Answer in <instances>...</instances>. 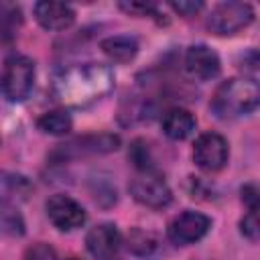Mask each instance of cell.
Masks as SVG:
<instances>
[{
    "label": "cell",
    "mask_w": 260,
    "mask_h": 260,
    "mask_svg": "<svg viewBox=\"0 0 260 260\" xmlns=\"http://www.w3.org/2000/svg\"><path fill=\"white\" fill-rule=\"evenodd\" d=\"M49 221L61 232H73L85 223V209L69 195L57 193L45 203Z\"/></svg>",
    "instance_id": "ba28073f"
},
{
    "label": "cell",
    "mask_w": 260,
    "mask_h": 260,
    "mask_svg": "<svg viewBox=\"0 0 260 260\" xmlns=\"http://www.w3.org/2000/svg\"><path fill=\"white\" fill-rule=\"evenodd\" d=\"M2 230L10 236H20L24 232V223L20 219V215L16 211H12L10 207L4 205V211H2Z\"/></svg>",
    "instance_id": "d6986e66"
},
{
    "label": "cell",
    "mask_w": 260,
    "mask_h": 260,
    "mask_svg": "<svg viewBox=\"0 0 260 260\" xmlns=\"http://www.w3.org/2000/svg\"><path fill=\"white\" fill-rule=\"evenodd\" d=\"M130 195L144 207L150 209H162L171 203L173 193L165 179L156 175L154 171H140L128 185Z\"/></svg>",
    "instance_id": "5b68a950"
},
{
    "label": "cell",
    "mask_w": 260,
    "mask_h": 260,
    "mask_svg": "<svg viewBox=\"0 0 260 260\" xmlns=\"http://www.w3.org/2000/svg\"><path fill=\"white\" fill-rule=\"evenodd\" d=\"M254 18L252 6L246 2H221L215 4L205 20L207 28L213 35L219 37H228V35H236L238 30L246 28Z\"/></svg>",
    "instance_id": "277c9868"
},
{
    "label": "cell",
    "mask_w": 260,
    "mask_h": 260,
    "mask_svg": "<svg viewBox=\"0 0 260 260\" xmlns=\"http://www.w3.org/2000/svg\"><path fill=\"white\" fill-rule=\"evenodd\" d=\"M120 144V138L116 134H100V136H85L77 138L69 144H61L57 154L69 158V156H81V154H98V152H112Z\"/></svg>",
    "instance_id": "7c38bea8"
},
{
    "label": "cell",
    "mask_w": 260,
    "mask_h": 260,
    "mask_svg": "<svg viewBox=\"0 0 260 260\" xmlns=\"http://www.w3.org/2000/svg\"><path fill=\"white\" fill-rule=\"evenodd\" d=\"M39 130H43L45 134H53V136H63L71 130L73 122L69 118L67 112L63 110H53V112H45L39 120H37Z\"/></svg>",
    "instance_id": "2e32d148"
},
{
    "label": "cell",
    "mask_w": 260,
    "mask_h": 260,
    "mask_svg": "<svg viewBox=\"0 0 260 260\" xmlns=\"http://www.w3.org/2000/svg\"><path fill=\"white\" fill-rule=\"evenodd\" d=\"M171 8L175 10V12H179V14H183V16H193V14H197L201 8H203V2H185V0H181V2H171Z\"/></svg>",
    "instance_id": "44dd1931"
},
{
    "label": "cell",
    "mask_w": 260,
    "mask_h": 260,
    "mask_svg": "<svg viewBox=\"0 0 260 260\" xmlns=\"http://www.w3.org/2000/svg\"><path fill=\"white\" fill-rule=\"evenodd\" d=\"M228 142L217 132H205L195 140L193 146V160L201 171L215 173L225 167L228 162Z\"/></svg>",
    "instance_id": "52a82bcc"
},
{
    "label": "cell",
    "mask_w": 260,
    "mask_h": 260,
    "mask_svg": "<svg viewBox=\"0 0 260 260\" xmlns=\"http://www.w3.org/2000/svg\"><path fill=\"white\" fill-rule=\"evenodd\" d=\"M26 260H53V250L43 246V244H37L35 248L28 250Z\"/></svg>",
    "instance_id": "7402d4cb"
},
{
    "label": "cell",
    "mask_w": 260,
    "mask_h": 260,
    "mask_svg": "<svg viewBox=\"0 0 260 260\" xmlns=\"http://www.w3.org/2000/svg\"><path fill=\"white\" fill-rule=\"evenodd\" d=\"M120 8L122 10H126V12H130V14H140V16H148V14H154V16H158V12H156V6L154 4H144V2H130V4H120Z\"/></svg>",
    "instance_id": "ffe728a7"
},
{
    "label": "cell",
    "mask_w": 260,
    "mask_h": 260,
    "mask_svg": "<svg viewBox=\"0 0 260 260\" xmlns=\"http://www.w3.org/2000/svg\"><path fill=\"white\" fill-rule=\"evenodd\" d=\"M32 10H35L37 22L47 30H65L75 20L73 8L69 4H65V2L43 0V2H37Z\"/></svg>",
    "instance_id": "8fae6325"
},
{
    "label": "cell",
    "mask_w": 260,
    "mask_h": 260,
    "mask_svg": "<svg viewBox=\"0 0 260 260\" xmlns=\"http://www.w3.org/2000/svg\"><path fill=\"white\" fill-rule=\"evenodd\" d=\"M114 87V73L104 63H79L61 69L53 79V95L69 108H83L102 100Z\"/></svg>",
    "instance_id": "6da1fadb"
},
{
    "label": "cell",
    "mask_w": 260,
    "mask_h": 260,
    "mask_svg": "<svg viewBox=\"0 0 260 260\" xmlns=\"http://www.w3.org/2000/svg\"><path fill=\"white\" fill-rule=\"evenodd\" d=\"M240 232L248 240H260V205L248 207V213L240 221Z\"/></svg>",
    "instance_id": "e0dca14e"
},
{
    "label": "cell",
    "mask_w": 260,
    "mask_h": 260,
    "mask_svg": "<svg viewBox=\"0 0 260 260\" xmlns=\"http://www.w3.org/2000/svg\"><path fill=\"white\" fill-rule=\"evenodd\" d=\"M209 228H211V219L205 213L185 209L183 213L171 219L167 228V236L177 246H189V244L199 242L209 232Z\"/></svg>",
    "instance_id": "8992f818"
},
{
    "label": "cell",
    "mask_w": 260,
    "mask_h": 260,
    "mask_svg": "<svg viewBox=\"0 0 260 260\" xmlns=\"http://www.w3.org/2000/svg\"><path fill=\"white\" fill-rule=\"evenodd\" d=\"M18 24H20V10L18 8H4L2 10V37H4V41H10L16 35Z\"/></svg>",
    "instance_id": "ac0fdd59"
},
{
    "label": "cell",
    "mask_w": 260,
    "mask_h": 260,
    "mask_svg": "<svg viewBox=\"0 0 260 260\" xmlns=\"http://www.w3.org/2000/svg\"><path fill=\"white\" fill-rule=\"evenodd\" d=\"M102 51L116 63H128L136 57L138 43L132 37L116 35V37H108V39L102 41Z\"/></svg>",
    "instance_id": "5bb4252c"
},
{
    "label": "cell",
    "mask_w": 260,
    "mask_h": 260,
    "mask_svg": "<svg viewBox=\"0 0 260 260\" xmlns=\"http://www.w3.org/2000/svg\"><path fill=\"white\" fill-rule=\"evenodd\" d=\"M35 85V63L24 55H10L2 67V93L8 102H22Z\"/></svg>",
    "instance_id": "3957f363"
},
{
    "label": "cell",
    "mask_w": 260,
    "mask_h": 260,
    "mask_svg": "<svg viewBox=\"0 0 260 260\" xmlns=\"http://www.w3.org/2000/svg\"><path fill=\"white\" fill-rule=\"evenodd\" d=\"M260 106V81L254 77H232L223 81L213 98L211 110L217 118H240Z\"/></svg>",
    "instance_id": "7a4b0ae2"
},
{
    "label": "cell",
    "mask_w": 260,
    "mask_h": 260,
    "mask_svg": "<svg viewBox=\"0 0 260 260\" xmlns=\"http://www.w3.org/2000/svg\"><path fill=\"white\" fill-rule=\"evenodd\" d=\"M128 250L144 260H154L160 256L162 246L154 234L144 232V230H132L128 236Z\"/></svg>",
    "instance_id": "9a60e30c"
},
{
    "label": "cell",
    "mask_w": 260,
    "mask_h": 260,
    "mask_svg": "<svg viewBox=\"0 0 260 260\" xmlns=\"http://www.w3.org/2000/svg\"><path fill=\"white\" fill-rule=\"evenodd\" d=\"M122 244V236L114 223H100L91 228L85 236V246L91 256L95 258H112Z\"/></svg>",
    "instance_id": "30bf717a"
},
{
    "label": "cell",
    "mask_w": 260,
    "mask_h": 260,
    "mask_svg": "<svg viewBox=\"0 0 260 260\" xmlns=\"http://www.w3.org/2000/svg\"><path fill=\"white\" fill-rule=\"evenodd\" d=\"M160 126H162V132L171 140H185L195 130V118L185 108H171L165 112Z\"/></svg>",
    "instance_id": "4fadbf2b"
},
{
    "label": "cell",
    "mask_w": 260,
    "mask_h": 260,
    "mask_svg": "<svg viewBox=\"0 0 260 260\" xmlns=\"http://www.w3.org/2000/svg\"><path fill=\"white\" fill-rule=\"evenodd\" d=\"M185 69L191 77L199 81H209L217 77L221 63H219L217 53L209 49L207 45H193L185 53Z\"/></svg>",
    "instance_id": "9c48e42d"
},
{
    "label": "cell",
    "mask_w": 260,
    "mask_h": 260,
    "mask_svg": "<svg viewBox=\"0 0 260 260\" xmlns=\"http://www.w3.org/2000/svg\"><path fill=\"white\" fill-rule=\"evenodd\" d=\"M65 260H79V258H65Z\"/></svg>",
    "instance_id": "603a6c76"
}]
</instances>
